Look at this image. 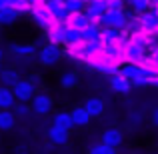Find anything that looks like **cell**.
I'll list each match as a JSON object with an SVG mask.
<instances>
[{
  "instance_id": "obj_30",
  "label": "cell",
  "mask_w": 158,
  "mask_h": 154,
  "mask_svg": "<svg viewBox=\"0 0 158 154\" xmlns=\"http://www.w3.org/2000/svg\"><path fill=\"white\" fill-rule=\"evenodd\" d=\"M150 64L158 70V48H154V50H152V54H150Z\"/></svg>"
},
{
  "instance_id": "obj_2",
  "label": "cell",
  "mask_w": 158,
  "mask_h": 154,
  "mask_svg": "<svg viewBox=\"0 0 158 154\" xmlns=\"http://www.w3.org/2000/svg\"><path fill=\"white\" fill-rule=\"evenodd\" d=\"M30 14L34 16V22L38 24L40 28H44V30H50L54 24H56V18H54L52 12L48 10V6L44 4V0L38 2V4H34V6L30 8Z\"/></svg>"
},
{
  "instance_id": "obj_15",
  "label": "cell",
  "mask_w": 158,
  "mask_h": 154,
  "mask_svg": "<svg viewBox=\"0 0 158 154\" xmlns=\"http://www.w3.org/2000/svg\"><path fill=\"white\" fill-rule=\"evenodd\" d=\"M106 10H108L106 0H90V2L86 4V12H88L90 16H94V18H96V22L100 20V16L104 14Z\"/></svg>"
},
{
  "instance_id": "obj_10",
  "label": "cell",
  "mask_w": 158,
  "mask_h": 154,
  "mask_svg": "<svg viewBox=\"0 0 158 154\" xmlns=\"http://www.w3.org/2000/svg\"><path fill=\"white\" fill-rule=\"evenodd\" d=\"M100 142H104L106 146L118 148V146H122V142H124V134L118 130V128H108V130H104Z\"/></svg>"
},
{
  "instance_id": "obj_25",
  "label": "cell",
  "mask_w": 158,
  "mask_h": 154,
  "mask_svg": "<svg viewBox=\"0 0 158 154\" xmlns=\"http://www.w3.org/2000/svg\"><path fill=\"white\" fill-rule=\"evenodd\" d=\"M126 4L134 10V14H144L148 8H152L150 0H126Z\"/></svg>"
},
{
  "instance_id": "obj_37",
  "label": "cell",
  "mask_w": 158,
  "mask_h": 154,
  "mask_svg": "<svg viewBox=\"0 0 158 154\" xmlns=\"http://www.w3.org/2000/svg\"><path fill=\"white\" fill-rule=\"evenodd\" d=\"M154 86H158V78H156V82H154Z\"/></svg>"
},
{
  "instance_id": "obj_29",
  "label": "cell",
  "mask_w": 158,
  "mask_h": 154,
  "mask_svg": "<svg viewBox=\"0 0 158 154\" xmlns=\"http://www.w3.org/2000/svg\"><path fill=\"white\" fill-rule=\"evenodd\" d=\"M106 4H108V10H124L126 0H106Z\"/></svg>"
},
{
  "instance_id": "obj_27",
  "label": "cell",
  "mask_w": 158,
  "mask_h": 154,
  "mask_svg": "<svg viewBox=\"0 0 158 154\" xmlns=\"http://www.w3.org/2000/svg\"><path fill=\"white\" fill-rule=\"evenodd\" d=\"M88 154H116V148L106 146L104 142H100V144H92L90 150H88Z\"/></svg>"
},
{
  "instance_id": "obj_11",
  "label": "cell",
  "mask_w": 158,
  "mask_h": 154,
  "mask_svg": "<svg viewBox=\"0 0 158 154\" xmlns=\"http://www.w3.org/2000/svg\"><path fill=\"white\" fill-rule=\"evenodd\" d=\"M18 102L14 96V90L10 86H0V110H12Z\"/></svg>"
},
{
  "instance_id": "obj_33",
  "label": "cell",
  "mask_w": 158,
  "mask_h": 154,
  "mask_svg": "<svg viewBox=\"0 0 158 154\" xmlns=\"http://www.w3.org/2000/svg\"><path fill=\"white\" fill-rule=\"evenodd\" d=\"M152 124L158 128V108H154V112H152Z\"/></svg>"
},
{
  "instance_id": "obj_7",
  "label": "cell",
  "mask_w": 158,
  "mask_h": 154,
  "mask_svg": "<svg viewBox=\"0 0 158 154\" xmlns=\"http://www.w3.org/2000/svg\"><path fill=\"white\" fill-rule=\"evenodd\" d=\"M52 98L48 96L46 92H38V94H34V98L30 100V106H32V110L36 112V114H48V112L52 110Z\"/></svg>"
},
{
  "instance_id": "obj_20",
  "label": "cell",
  "mask_w": 158,
  "mask_h": 154,
  "mask_svg": "<svg viewBox=\"0 0 158 154\" xmlns=\"http://www.w3.org/2000/svg\"><path fill=\"white\" fill-rule=\"evenodd\" d=\"M72 120H74V126H86V124L90 122V118L92 116L86 112V108H82V106H78V108H74L72 112Z\"/></svg>"
},
{
  "instance_id": "obj_18",
  "label": "cell",
  "mask_w": 158,
  "mask_h": 154,
  "mask_svg": "<svg viewBox=\"0 0 158 154\" xmlns=\"http://www.w3.org/2000/svg\"><path fill=\"white\" fill-rule=\"evenodd\" d=\"M16 124V114L14 110H0V130L6 132V130H12Z\"/></svg>"
},
{
  "instance_id": "obj_13",
  "label": "cell",
  "mask_w": 158,
  "mask_h": 154,
  "mask_svg": "<svg viewBox=\"0 0 158 154\" xmlns=\"http://www.w3.org/2000/svg\"><path fill=\"white\" fill-rule=\"evenodd\" d=\"M48 138H50V142H54V144H66L68 138H70V130H64V128L52 124V126L48 128Z\"/></svg>"
},
{
  "instance_id": "obj_24",
  "label": "cell",
  "mask_w": 158,
  "mask_h": 154,
  "mask_svg": "<svg viewBox=\"0 0 158 154\" xmlns=\"http://www.w3.org/2000/svg\"><path fill=\"white\" fill-rule=\"evenodd\" d=\"M60 86L66 90H72L78 86V74L76 72H64L60 76Z\"/></svg>"
},
{
  "instance_id": "obj_32",
  "label": "cell",
  "mask_w": 158,
  "mask_h": 154,
  "mask_svg": "<svg viewBox=\"0 0 158 154\" xmlns=\"http://www.w3.org/2000/svg\"><path fill=\"white\" fill-rule=\"evenodd\" d=\"M40 80H42V76H40V74H32V76H30V82H32V84H34V86L42 84V82H40Z\"/></svg>"
},
{
  "instance_id": "obj_6",
  "label": "cell",
  "mask_w": 158,
  "mask_h": 154,
  "mask_svg": "<svg viewBox=\"0 0 158 154\" xmlns=\"http://www.w3.org/2000/svg\"><path fill=\"white\" fill-rule=\"evenodd\" d=\"M44 4L48 6V10L52 12V16L56 18V22H68L70 12L66 8L64 0H44Z\"/></svg>"
},
{
  "instance_id": "obj_34",
  "label": "cell",
  "mask_w": 158,
  "mask_h": 154,
  "mask_svg": "<svg viewBox=\"0 0 158 154\" xmlns=\"http://www.w3.org/2000/svg\"><path fill=\"white\" fill-rule=\"evenodd\" d=\"M8 6V0H0V10H2V8H6Z\"/></svg>"
},
{
  "instance_id": "obj_31",
  "label": "cell",
  "mask_w": 158,
  "mask_h": 154,
  "mask_svg": "<svg viewBox=\"0 0 158 154\" xmlns=\"http://www.w3.org/2000/svg\"><path fill=\"white\" fill-rule=\"evenodd\" d=\"M140 120H142V116H140V112H132V116L128 118V122H132V124H138Z\"/></svg>"
},
{
  "instance_id": "obj_26",
  "label": "cell",
  "mask_w": 158,
  "mask_h": 154,
  "mask_svg": "<svg viewBox=\"0 0 158 154\" xmlns=\"http://www.w3.org/2000/svg\"><path fill=\"white\" fill-rule=\"evenodd\" d=\"M34 44H10V52L18 54V56H34Z\"/></svg>"
},
{
  "instance_id": "obj_19",
  "label": "cell",
  "mask_w": 158,
  "mask_h": 154,
  "mask_svg": "<svg viewBox=\"0 0 158 154\" xmlns=\"http://www.w3.org/2000/svg\"><path fill=\"white\" fill-rule=\"evenodd\" d=\"M82 40H84L82 30H76V28H72V26H68V24H66V28H64V44H66V46L78 44V42H82Z\"/></svg>"
},
{
  "instance_id": "obj_17",
  "label": "cell",
  "mask_w": 158,
  "mask_h": 154,
  "mask_svg": "<svg viewBox=\"0 0 158 154\" xmlns=\"http://www.w3.org/2000/svg\"><path fill=\"white\" fill-rule=\"evenodd\" d=\"M84 108L92 118H98V116L104 112V102H102V98H88L86 104H84Z\"/></svg>"
},
{
  "instance_id": "obj_1",
  "label": "cell",
  "mask_w": 158,
  "mask_h": 154,
  "mask_svg": "<svg viewBox=\"0 0 158 154\" xmlns=\"http://www.w3.org/2000/svg\"><path fill=\"white\" fill-rule=\"evenodd\" d=\"M130 16L132 14H128L126 10H106L104 14L100 16V20H98V22H100L102 28L110 26V28H120V30H126Z\"/></svg>"
},
{
  "instance_id": "obj_16",
  "label": "cell",
  "mask_w": 158,
  "mask_h": 154,
  "mask_svg": "<svg viewBox=\"0 0 158 154\" xmlns=\"http://www.w3.org/2000/svg\"><path fill=\"white\" fill-rule=\"evenodd\" d=\"M52 124H54V126H60V128H64V130H70V128L74 126L72 114H70V112H64V110L56 112V114H54V120H52Z\"/></svg>"
},
{
  "instance_id": "obj_14",
  "label": "cell",
  "mask_w": 158,
  "mask_h": 154,
  "mask_svg": "<svg viewBox=\"0 0 158 154\" xmlns=\"http://www.w3.org/2000/svg\"><path fill=\"white\" fill-rule=\"evenodd\" d=\"M64 28H66V22H56L50 30H46V36H48V42H54V44H64Z\"/></svg>"
},
{
  "instance_id": "obj_4",
  "label": "cell",
  "mask_w": 158,
  "mask_h": 154,
  "mask_svg": "<svg viewBox=\"0 0 158 154\" xmlns=\"http://www.w3.org/2000/svg\"><path fill=\"white\" fill-rule=\"evenodd\" d=\"M38 60H40V64H44V66H56L58 62L62 60L60 44H54V42L44 44L38 50Z\"/></svg>"
},
{
  "instance_id": "obj_21",
  "label": "cell",
  "mask_w": 158,
  "mask_h": 154,
  "mask_svg": "<svg viewBox=\"0 0 158 154\" xmlns=\"http://www.w3.org/2000/svg\"><path fill=\"white\" fill-rule=\"evenodd\" d=\"M82 36H84V40H102L100 22H92L88 28H84V30H82Z\"/></svg>"
},
{
  "instance_id": "obj_8",
  "label": "cell",
  "mask_w": 158,
  "mask_h": 154,
  "mask_svg": "<svg viewBox=\"0 0 158 154\" xmlns=\"http://www.w3.org/2000/svg\"><path fill=\"white\" fill-rule=\"evenodd\" d=\"M140 18H142V28H144L146 34L158 32V6L148 8L144 14H140Z\"/></svg>"
},
{
  "instance_id": "obj_22",
  "label": "cell",
  "mask_w": 158,
  "mask_h": 154,
  "mask_svg": "<svg viewBox=\"0 0 158 154\" xmlns=\"http://www.w3.org/2000/svg\"><path fill=\"white\" fill-rule=\"evenodd\" d=\"M18 16H20L18 10H14V8L6 6V8H2V10H0V24H2V26H6V24H12V22H16V20H18Z\"/></svg>"
},
{
  "instance_id": "obj_35",
  "label": "cell",
  "mask_w": 158,
  "mask_h": 154,
  "mask_svg": "<svg viewBox=\"0 0 158 154\" xmlns=\"http://www.w3.org/2000/svg\"><path fill=\"white\" fill-rule=\"evenodd\" d=\"M2 56H4V52H2V46H0V62H2Z\"/></svg>"
},
{
  "instance_id": "obj_23",
  "label": "cell",
  "mask_w": 158,
  "mask_h": 154,
  "mask_svg": "<svg viewBox=\"0 0 158 154\" xmlns=\"http://www.w3.org/2000/svg\"><path fill=\"white\" fill-rule=\"evenodd\" d=\"M20 80V76H18V72L16 70H12V68H6V70H2L0 72V82H2V86H14L16 82Z\"/></svg>"
},
{
  "instance_id": "obj_5",
  "label": "cell",
  "mask_w": 158,
  "mask_h": 154,
  "mask_svg": "<svg viewBox=\"0 0 158 154\" xmlns=\"http://www.w3.org/2000/svg\"><path fill=\"white\" fill-rule=\"evenodd\" d=\"M34 88L36 86L32 84L30 80H18L14 86H12V90H14V96L18 102H30L32 98H34Z\"/></svg>"
},
{
  "instance_id": "obj_3",
  "label": "cell",
  "mask_w": 158,
  "mask_h": 154,
  "mask_svg": "<svg viewBox=\"0 0 158 154\" xmlns=\"http://www.w3.org/2000/svg\"><path fill=\"white\" fill-rule=\"evenodd\" d=\"M88 64H90V68L98 70V72L106 74V76H114V74H120V68H122V66H120V62L112 60V58H106L104 54H98V56H96V58H92Z\"/></svg>"
},
{
  "instance_id": "obj_12",
  "label": "cell",
  "mask_w": 158,
  "mask_h": 154,
  "mask_svg": "<svg viewBox=\"0 0 158 154\" xmlns=\"http://www.w3.org/2000/svg\"><path fill=\"white\" fill-rule=\"evenodd\" d=\"M110 88L114 90V92H118V94H126L128 90H130V86H132V82L128 80L126 76H122V74H114V76H110Z\"/></svg>"
},
{
  "instance_id": "obj_9",
  "label": "cell",
  "mask_w": 158,
  "mask_h": 154,
  "mask_svg": "<svg viewBox=\"0 0 158 154\" xmlns=\"http://www.w3.org/2000/svg\"><path fill=\"white\" fill-rule=\"evenodd\" d=\"M92 22H96V18L94 16H90L88 12H74V14H70V18H68V26H72V28H76V30H84V28H88Z\"/></svg>"
},
{
  "instance_id": "obj_28",
  "label": "cell",
  "mask_w": 158,
  "mask_h": 154,
  "mask_svg": "<svg viewBox=\"0 0 158 154\" xmlns=\"http://www.w3.org/2000/svg\"><path fill=\"white\" fill-rule=\"evenodd\" d=\"M12 110H14V114L18 116V118H24V116H28V114H30L32 106H30L28 102H16Z\"/></svg>"
},
{
  "instance_id": "obj_36",
  "label": "cell",
  "mask_w": 158,
  "mask_h": 154,
  "mask_svg": "<svg viewBox=\"0 0 158 154\" xmlns=\"http://www.w3.org/2000/svg\"><path fill=\"white\" fill-rule=\"evenodd\" d=\"M152 2V6H158V0H150Z\"/></svg>"
}]
</instances>
